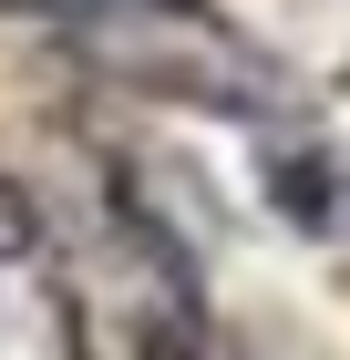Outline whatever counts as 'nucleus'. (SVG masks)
<instances>
[{"instance_id": "obj_1", "label": "nucleus", "mask_w": 350, "mask_h": 360, "mask_svg": "<svg viewBox=\"0 0 350 360\" xmlns=\"http://www.w3.org/2000/svg\"><path fill=\"white\" fill-rule=\"evenodd\" d=\"M93 72L155 93V103H206V113H237V124H268L289 113V72H278L258 41L216 21V11H124V21H82L62 31Z\"/></svg>"}, {"instance_id": "obj_2", "label": "nucleus", "mask_w": 350, "mask_h": 360, "mask_svg": "<svg viewBox=\"0 0 350 360\" xmlns=\"http://www.w3.org/2000/svg\"><path fill=\"white\" fill-rule=\"evenodd\" d=\"M268 206L299 226H330L340 217V186H330V155H278L268 165Z\"/></svg>"}]
</instances>
